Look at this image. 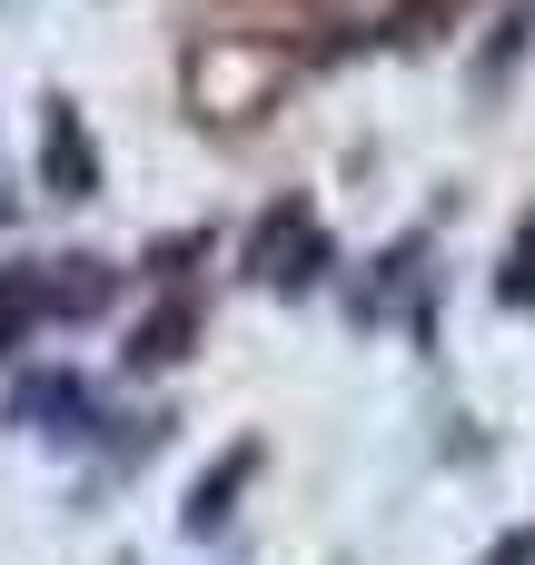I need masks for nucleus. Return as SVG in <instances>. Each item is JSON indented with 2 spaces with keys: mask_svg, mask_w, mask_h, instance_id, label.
<instances>
[{
  "mask_svg": "<svg viewBox=\"0 0 535 565\" xmlns=\"http://www.w3.org/2000/svg\"><path fill=\"white\" fill-rule=\"evenodd\" d=\"M447 10H457V0H417V10H407V30H437Z\"/></svg>",
  "mask_w": 535,
  "mask_h": 565,
  "instance_id": "nucleus-1",
  "label": "nucleus"
},
{
  "mask_svg": "<svg viewBox=\"0 0 535 565\" xmlns=\"http://www.w3.org/2000/svg\"><path fill=\"white\" fill-rule=\"evenodd\" d=\"M496 565H535V536H506V556Z\"/></svg>",
  "mask_w": 535,
  "mask_h": 565,
  "instance_id": "nucleus-2",
  "label": "nucleus"
}]
</instances>
